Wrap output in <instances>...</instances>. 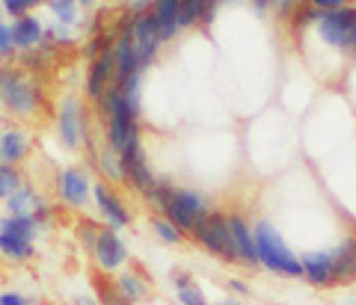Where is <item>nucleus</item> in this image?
<instances>
[{"label":"nucleus","instance_id":"1","mask_svg":"<svg viewBox=\"0 0 356 305\" xmlns=\"http://www.w3.org/2000/svg\"><path fill=\"white\" fill-rule=\"evenodd\" d=\"M0 104L18 119H36L42 110V89L24 72V65L3 63L0 65Z\"/></svg>","mask_w":356,"mask_h":305},{"label":"nucleus","instance_id":"2","mask_svg":"<svg viewBox=\"0 0 356 305\" xmlns=\"http://www.w3.org/2000/svg\"><path fill=\"white\" fill-rule=\"evenodd\" d=\"M252 231H255V246H259V261L267 273L282 276V279H303V261L282 240L280 229L270 220L252 222Z\"/></svg>","mask_w":356,"mask_h":305},{"label":"nucleus","instance_id":"3","mask_svg":"<svg viewBox=\"0 0 356 305\" xmlns=\"http://www.w3.org/2000/svg\"><path fill=\"white\" fill-rule=\"evenodd\" d=\"M312 36L318 39V44L330 53H336L339 63H348L350 56L356 60L353 51V33H356V3L344 6L339 13H324L321 21L309 30Z\"/></svg>","mask_w":356,"mask_h":305},{"label":"nucleus","instance_id":"4","mask_svg":"<svg viewBox=\"0 0 356 305\" xmlns=\"http://www.w3.org/2000/svg\"><path fill=\"white\" fill-rule=\"evenodd\" d=\"M193 243L217 258L222 264H238V249L232 240V229H229V213L226 211H211L208 217L193 229Z\"/></svg>","mask_w":356,"mask_h":305},{"label":"nucleus","instance_id":"5","mask_svg":"<svg viewBox=\"0 0 356 305\" xmlns=\"http://www.w3.org/2000/svg\"><path fill=\"white\" fill-rule=\"evenodd\" d=\"M211 211L214 208H211L205 193H199V190H193V187H175L170 201H166V208H163V217L172 220L184 234H193V229L208 217Z\"/></svg>","mask_w":356,"mask_h":305},{"label":"nucleus","instance_id":"6","mask_svg":"<svg viewBox=\"0 0 356 305\" xmlns=\"http://www.w3.org/2000/svg\"><path fill=\"white\" fill-rule=\"evenodd\" d=\"M57 140L63 149L81 151L86 140V104L77 95H63L57 107Z\"/></svg>","mask_w":356,"mask_h":305},{"label":"nucleus","instance_id":"7","mask_svg":"<svg viewBox=\"0 0 356 305\" xmlns=\"http://www.w3.org/2000/svg\"><path fill=\"white\" fill-rule=\"evenodd\" d=\"M143 128H140V113L122 110L104 119V145H110L116 154L128 151L131 145H140Z\"/></svg>","mask_w":356,"mask_h":305},{"label":"nucleus","instance_id":"8","mask_svg":"<svg viewBox=\"0 0 356 305\" xmlns=\"http://www.w3.org/2000/svg\"><path fill=\"white\" fill-rule=\"evenodd\" d=\"M54 190L57 196L74 211H83L89 196H92V181H89L86 166H65L57 172V181H54Z\"/></svg>","mask_w":356,"mask_h":305},{"label":"nucleus","instance_id":"9","mask_svg":"<svg viewBox=\"0 0 356 305\" xmlns=\"http://www.w3.org/2000/svg\"><path fill=\"white\" fill-rule=\"evenodd\" d=\"M92 199H95V208H98V213H102V220L107 222V229L122 231V229H128L131 225V211L125 205V199L113 190L110 181H95L92 184Z\"/></svg>","mask_w":356,"mask_h":305},{"label":"nucleus","instance_id":"10","mask_svg":"<svg viewBox=\"0 0 356 305\" xmlns=\"http://www.w3.org/2000/svg\"><path fill=\"white\" fill-rule=\"evenodd\" d=\"M119 160H122V184H128L134 193L143 196L154 184V181H158L154 169L149 166L146 151H143V142L140 145H131L128 151H122Z\"/></svg>","mask_w":356,"mask_h":305},{"label":"nucleus","instance_id":"11","mask_svg":"<svg viewBox=\"0 0 356 305\" xmlns=\"http://www.w3.org/2000/svg\"><path fill=\"white\" fill-rule=\"evenodd\" d=\"M131 36H134V44H137V53H140L143 65H152L154 56H158L161 48L166 44L163 36H161L158 18L152 15V9L143 13V15H131Z\"/></svg>","mask_w":356,"mask_h":305},{"label":"nucleus","instance_id":"12","mask_svg":"<svg viewBox=\"0 0 356 305\" xmlns=\"http://www.w3.org/2000/svg\"><path fill=\"white\" fill-rule=\"evenodd\" d=\"M116 44V42H113ZM116 83V56L113 48H107L104 53H98L95 60H89V69H86V81H83V92L89 101H102V95L107 92L110 86Z\"/></svg>","mask_w":356,"mask_h":305},{"label":"nucleus","instance_id":"13","mask_svg":"<svg viewBox=\"0 0 356 305\" xmlns=\"http://www.w3.org/2000/svg\"><path fill=\"white\" fill-rule=\"evenodd\" d=\"M92 258H95V267L102 270V273H116L119 267H125L128 246L119 237L116 229H102L98 231V240L92 246Z\"/></svg>","mask_w":356,"mask_h":305},{"label":"nucleus","instance_id":"14","mask_svg":"<svg viewBox=\"0 0 356 305\" xmlns=\"http://www.w3.org/2000/svg\"><path fill=\"white\" fill-rule=\"evenodd\" d=\"M229 229H232V240H235V249H238V264L243 267H261L259 261V246H255V231L250 220L243 213H229Z\"/></svg>","mask_w":356,"mask_h":305},{"label":"nucleus","instance_id":"15","mask_svg":"<svg viewBox=\"0 0 356 305\" xmlns=\"http://www.w3.org/2000/svg\"><path fill=\"white\" fill-rule=\"evenodd\" d=\"M300 261H303V279L312 288H336V276H332V252L330 249H309L300 252Z\"/></svg>","mask_w":356,"mask_h":305},{"label":"nucleus","instance_id":"16","mask_svg":"<svg viewBox=\"0 0 356 305\" xmlns=\"http://www.w3.org/2000/svg\"><path fill=\"white\" fill-rule=\"evenodd\" d=\"M332 252V276L339 285H353L356 281V234H344L336 246H330Z\"/></svg>","mask_w":356,"mask_h":305},{"label":"nucleus","instance_id":"17","mask_svg":"<svg viewBox=\"0 0 356 305\" xmlns=\"http://www.w3.org/2000/svg\"><path fill=\"white\" fill-rule=\"evenodd\" d=\"M44 21L33 13V15H24V18H15L13 21V36H15V48L18 53H30V51H39L44 44Z\"/></svg>","mask_w":356,"mask_h":305},{"label":"nucleus","instance_id":"18","mask_svg":"<svg viewBox=\"0 0 356 305\" xmlns=\"http://www.w3.org/2000/svg\"><path fill=\"white\" fill-rule=\"evenodd\" d=\"M30 157V133L24 128H6L0 133V163H24Z\"/></svg>","mask_w":356,"mask_h":305},{"label":"nucleus","instance_id":"19","mask_svg":"<svg viewBox=\"0 0 356 305\" xmlns=\"http://www.w3.org/2000/svg\"><path fill=\"white\" fill-rule=\"evenodd\" d=\"M217 9H220L217 0H181V6H178V27L191 30L199 24H208V21H214Z\"/></svg>","mask_w":356,"mask_h":305},{"label":"nucleus","instance_id":"20","mask_svg":"<svg viewBox=\"0 0 356 305\" xmlns=\"http://www.w3.org/2000/svg\"><path fill=\"white\" fill-rule=\"evenodd\" d=\"M178 6H181V0H152V15L158 18L163 42H172L181 33V27H178Z\"/></svg>","mask_w":356,"mask_h":305},{"label":"nucleus","instance_id":"21","mask_svg":"<svg viewBox=\"0 0 356 305\" xmlns=\"http://www.w3.org/2000/svg\"><path fill=\"white\" fill-rule=\"evenodd\" d=\"M116 288H119L122 297H125L128 305H137L140 299H146V293H149L146 279L137 276V273H122V276L116 279Z\"/></svg>","mask_w":356,"mask_h":305},{"label":"nucleus","instance_id":"22","mask_svg":"<svg viewBox=\"0 0 356 305\" xmlns=\"http://www.w3.org/2000/svg\"><path fill=\"white\" fill-rule=\"evenodd\" d=\"M0 255L9 258V261H27V258L33 255V240L0 231Z\"/></svg>","mask_w":356,"mask_h":305},{"label":"nucleus","instance_id":"23","mask_svg":"<svg viewBox=\"0 0 356 305\" xmlns=\"http://www.w3.org/2000/svg\"><path fill=\"white\" fill-rule=\"evenodd\" d=\"M152 231H154V237H158L161 243H166V246H181V243L187 240V234L178 229L172 220H166L163 213H154V217H152Z\"/></svg>","mask_w":356,"mask_h":305},{"label":"nucleus","instance_id":"24","mask_svg":"<svg viewBox=\"0 0 356 305\" xmlns=\"http://www.w3.org/2000/svg\"><path fill=\"white\" fill-rule=\"evenodd\" d=\"M92 157H95V166H98V172L104 175V181H110V184H113V181H122V160L110 145H102Z\"/></svg>","mask_w":356,"mask_h":305},{"label":"nucleus","instance_id":"25","mask_svg":"<svg viewBox=\"0 0 356 305\" xmlns=\"http://www.w3.org/2000/svg\"><path fill=\"white\" fill-rule=\"evenodd\" d=\"M0 231L3 234H15V237H27L33 240L39 231V222L33 217H18V213H6L3 220H0Z\"/></svg>","mask_w":356,"mask_h":305},{"label":"nucleus","instance_id":"26","mask_svg":"<svg viewBox=\"0 0 356 305\" xmlns=\"http://www.w3.org/2000/svg\"><path fill=\"white\" fill-rule=\"evenodd\" d=\"M48 13L54 15V24L74 27L81 21V3L77 0H48Z\"/></svg>","mask_w":356,"mask_h":305},{"label":"nucleus","instance_id":"27","mask_svg":"<svg viewBox=\"0 0 356 305\" xmlns=\"http://www.w3.org/2000/svg\"><path fill=\"white\" fill-rule=\"evenodd\" d=\"M21 187H24V175H21V169L13 166V163H0V201L13 199Z\"/></svg>","mask_w":356,"mask_h":305},{"label":"nucleus","instance_id":"28","mask_svg":"<svg viewBox=\"0 0 356 305\" xmlns=\"http://www.w3.org/2000/svg\"><path fill=\"white\" fill-rule=\"evenodd\" d=\"M172 184L166 178H158L154 181V184L146 190V193H143V199L149 201V208H154L158 213H163V208H166V201H170V196H172Z\"/></svg>","mask_w":356,"mask_h":305},{"label":"nucleus","instance_id":"29","mask_svg":"<svg viewBox=\"0 0 356 305\" xmlns=\"http://www.w3.org/2000/svg\"><path fill=\"white\" fill-rule=\"evenodd\" d=\"M0 6H3V13L13 15V21H15V18L33 15V9L48 6V0H0Z\"/></svg>","mask_w":356,"mask_h":305},{"label":"nucleus","instance_id":"30","mask_svg":"<svg viewBox=\"0 0 356 305\" xmlns=\"http://www.w3.org/2000/svg\"><path fill=\"white\" fill-rule=\"evenodd\" d=\"M74 27H65V24H51L48 33H44V44H51V48H69L74 44Z\"/></svg>","mask_w":356,"mask_h":305},{"label":"nucleus","instance_id":"31","mask_svg":"<svg viewBox=\"0 0 356 305\" xmlns=\"http://www.w3.org/2000/svg\"><path fill=\"white\" fill-rule=\"evenodd\" d=\"M15 36H13V24H6V21H0V60L9 63V60H15Z\"/></svg>","mask_w":356,"mask_h":305},{"label":"nucleus","instance_id":"32","mask_svg":"<svg viewBox=\"0 0 356 305\" xmlns=\"http://www.w3.org/2000/svg\"><path fill=\"white\" fill-rule=\"evenodd\" d=\"M175 293H178V302H181V305H211L208 297L202 293V288H196V285L181 288V290H175Z\"/></svg>","mask_w":356,"mask_h":305},{"label":"nucleus","instance_id":"33","mask_svg":"<svg viewBox=\"0 0 356 305\" xmlns=\"http://www.w3.org/2000/svg\"><path fill=\"white\" fill-rule=\"evenodd\" d=\"M98 231H102V229H95L92 222H81V225H77V237H81V243L86 246L89 252H92V246L98 240Z\"/></svg>","mask_w":356,"mask_h":305},{"label":"nucleus","instance_id":"34","mask_svg":"<svg viewBox=\"0 0 356 305\" xmlns=\"http://www.w3.org/2000/svg\"><path fill=\"white\" fill-rule=\"evenodd\" d=\"M309 6H315L318 13H339L344 6H353V0H306Z\"/></svg>","mask_w":356,"mask_h":305},{"label":"nucleus","instance_id":"35","mask_svg":"<svg viewBox=\"0 0 356 305\" xmlns=\"http://www.w3.org/2000/svg\"><path fill=\"white\" fill-rule=\"evenodd\" d=\"M0 305H33V299H30V297H24V293L6 290V293H0Z\"/></svg>","mask_w":356,"mask_h":305},{"label":"nucleus","instance_id":"36","mask_svg":"<svg viewBox=\"0 0 356 305\" xmlns=\"http://www.w3.org/2000/svg\"><path fill=\"white\" fill-rule=\"evenodd\" d=\"M226 285H229L232 293H238V297H247V293H250V285L243 279H226Z\"/></svg>","mask_w":356,"mask_h":305},{"label":"nucleus","instance_id":"37","mask_svg":"<svg viewBox=\"0 0 356 305\" xmlns=\"http://www.w3.org/2000/svg\"><path fill=\"white\" fill-rule=\"evenodd\" d=\"M172 285H175V290H181V288H191L193 279L187 273H172Z\"/></svg>","mask_w":356,"mask_h":305},{"label":"nucleus","instance_id":"38","mask_svg":"<svg viewBox=\"0 0 356 305\" xmlns=\"http://www.w3.org/2000/svg\"><path fill=\"white\" fill-rule=\"evenodd\" d=\"M270 3H273V0H250V6L255 9V15H267V13H270Z\"/></svg>","mask_w":356,"mask_h":305},{"label":"nucleus","instance_id":"39","mask_svg":"<svg viewBox=\"0 0 356 305\" xmlns=\"http://www.w3.org/2000/svg\"><path fill=\"white\" fill-rule=\"evenodd\" d=\"M217 305H243V302H241V299H229V297H226V299H220Z\"/></svg>","mask_w":356,"mask_h":305},{"label":"nucleus","instance_id":"40","mask_svg":"<svg viewBox=\"0 0 356 305\" xmlns=\"http://www.w3.org/2000/svg\"><path fill=\"white\" fill-rule=\"evenodd\" d=\"M74 305H98V302H92V299H77Z\"/></svg>","mask_w":356,"mask_h":305},{"label":"nucleus","instance_id":"41","mask_svg":"<svg viewBox=\"0 0 356 305\" xmlns=\"http://www.w3.org/2000/svg\"><path fill=\"white\" fill-rule=\"evenodd\" d=\"M77 3H81V6L86 9V6H92V3H95V0H77Z\"/></svg>","mask_w":356,"mask_h":305},{"label":"nucleus","instance_id":"42","mask_svg":"<svg viewBox=\"0 0 356 305\" xmlns=\"http://www.w3.org/2000/svg\"><path fill=\"white\" fill-rule=\"evenodd\" d=\"M226 3H238V0H217V6H226Z\"/></svg>","mask_w":356,"mask_h":305},{"label":"nucleus","instance_id":"43","mask_svg":"<svg viewBox=\"0 0 356 305\" xmlns=\"http://www.w3.org/2000/svg\"><path fill=\"white\" fill-rule=\"evenodd\" d=\"M353 3H356V0H353Z\"/></svg>","mask_w":356,"mask_h":305}]
</instances>
